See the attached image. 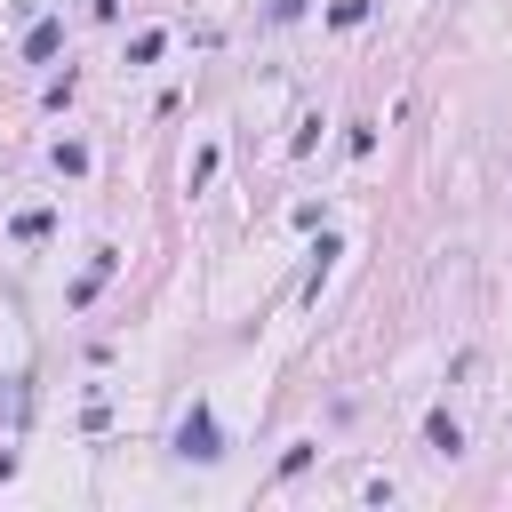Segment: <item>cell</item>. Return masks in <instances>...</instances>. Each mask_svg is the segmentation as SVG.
Masks as SVG:
<instances>
[{
	"label": "cell",
	"mask_w": 512,
	"mask_h": 512,
	"mask_svg": "<svg viewBox=\"0 0 512 512\" xmlns=\"http://www.w3.org/2000/svg\"><path fill=\"white\" fill-rule=\"evenodd\" d=\"M176 456H184V464H216V456H224V432H216L208 400H192V408L176 416Z\"/></svg>",
	"instance_id": "1"
},
{
	"label": "cell",
	"mask_w": 512,
	"mask_h": 512,
	"mask_svg": "<svg viewBox=\"0 0 512 512\" xmlns=\"http://www.w3.org/2000/svg\"><path fill=\"white\" fill-rule=\"evenodd\" d=\"M424 448H432V456H456V448H464V432H456V416H448V408H432V416H424Z\"/></svg>",
	"instance_id": "2"
},
{
	"label": "cell",
	"mask_w": 512,
	"mask_h": 512,
	"mask_svg": "<svg viewBox=\"0 0 512 512\" xmlns=\"http://www.w3.org/2000/svg\"><path fill=\"white\" fill-rule=\"evenodd\" d=\"M56 48H64V24H32V32H24V56H32V64H48Z\"/></svg>",
	"instance_id": "3"
},
{
	"label": "cell",
	"mask_w": 512,
	"mask_h": 512,
	"mask_svg": "<svg viewBox=\"0 0 512 512\" xmlns=\"http://www.w3.org/2000/svg\"><path fill=\"white\" fill-rule=\"evenodd\" d=\"M104 280H112V248H96V256H88V272H80V288H72V304H88V296H96Z\"/></svg>",
	"instance_id": "4"
},
{
	"label": "cell",
	"mask_w": 512,
	"mask_h": 512,
	"mask_svg": "<svg viewBox=\"0 0 512 512\" xmlns=\"http://www.w3.org/2000/svg\"><path fill=\"white\" fill-rule=\"evenodd\" d=\"M336 256H344V248H336V240H328V232H320V248H312V280H304V296H312V288H320V280H328V264H336Z\"/></svg>",
	"instance_id": "5"
},
{
	"label": "cell",
	"mask_w": 512,
	"mask_h": 512,
	"mask_svg": "<svg viewBox=\"0 0 512 512\" xmlns=\"http://www.w3.org/2000/svg\"><path fill=\"white\" fill-rule=\"evenodd\" d=\"M160 48H168V32H136V40H128V64H152Z\"/></svg>",
	"instance_id": "6"
},
{
	"label": "cell",
	"mask_w": 512,
	"mask_h": 512,
	"mask_svg": "<svg viewBox=\"0 0 512 512\" xmlns=\"http://www.w3.org/2000/svg\"><path fill=\"white\" fill-rule=\"evenodd\" d=\"M56 176H88V144H56Z\"/></svg>",
	"instance_id": "7"
},
{
	"label": "cell",
	"mask_w": 512,
	"mask_h": 512,
	"mask_svg": "<svg viewBox=\"0 0 512 512\" xmlns=\"http://www.w3.org/2000/svg\"><path fill=\"white\" fill-rule=\"evenodd\" d=\"M48 224H56L48 208H24V216H16V240H48Z\"/></svg>",
	"instance_id": "8"
},
{
	"label": "cell",
	"mask_w": 512,
	"mask_h": 512,
	"mask_svg": "<svg viewBox=\"0 0 512 512\" xmlns=\"http://www.w3.org/2000/svg\"><path fill=\"white\" fill-rule=\"evenodd\" d=\"M264 16H272V24H296V16H304V0H264Z\"/></svg>",
	"instance_id": "9"
}]
</instances>
